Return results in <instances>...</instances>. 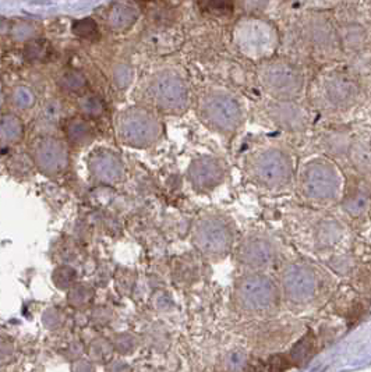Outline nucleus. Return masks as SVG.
<instances>
[{"mask_svg":"<svg viewBox=\"0 0 371 372\" xmlns=\"http://www.w3.org/2000/svg\"><path fill=\"white\" fill-rule=\"evenodd\" d=\"M192 240L201 255L216 261L225 258L235 247L236 227L227 216L221 213H203L197 218Z\"/></svg>","mask_w":371,"mask_h":372,"instance_id":"f257e3e1","label":"nucleus"},{"mask_svg":"<svg viewBox=\"0 0 371 372\" xmlns=\"http://www.w3.org/2000/svg\"><path fill=\"white\" fill-rule=\"evenodd\" d=\"M88 170L97 183L117 184L124 177V165L119 154L98 148L88 156Z\"/></svg>","mask_w":371,"mask_h":372,"instance_id":"f8f14e48","label":"nucleus"},{"mask_svg":"<svg viewBox=\"0 0 371 372\" xmlns=\"http://www.w3.org/2000/svg\"><path fill=\"white\" fill-rule=\"evenodd\" d=\"M239 48L251 58H262L269 54L276 43V34L271 25L258 20L242 21L236 30Z\"/></svg>","mask_w":371,"mask_h":372,"instance_id":"6e6552de","label":"nucleus"},{"mask_svg":"<svg viewBox=\"0 0 371 372\" xmlns=\"http://www.w3.org/2000/svg\"><path fill=\"white\" fill-rule=\"evenodd\" d=\"M148 98L161 112L181 115L189 108V86L177 74L164 71L157 74L148 85Z\"/></svg>","mask_w":371,"mask_h":372,"instance_id":"39448f33","label":"nucleus"},{"mask_svg":"<svg viewBox=\"0 0 371 372\" xmlns=\"http://www.w3.org/2000/svg\"><path fill=\"white\" fill-rule=\"evenodd\" d=\"M227 174L226 163L216 156L203 155L194 159L188 169V180L194 191L207 194L221 185Z\"/></svg>","mask_w":371,"mask_h":372,"instance_id":"9d476101","label":"nucleus"},{"mask_svg":"<svg viewBox=\"0 0 371 372\" xmlns=\"http://www.w3.org/2000/svg\"><path fill=\"white\" fill-rule=\"evenodd\" d=\"M12 100H13V104L16 108L19 109H28L32 106L34 101H35V97L32 92L25 88V86H19L14 89L13 95H12Z\"/></svg>","mask_w":371,"mask_h":372,"instance_id":"6ab92c4d","label":"nucleus"},{"mask_svg":"<svg viewBox=\"0 0 371 372\" xmlns=\"http://www.w3.org/2000/svg\"><path fill=\"white\" fill-rule=\"evenodd\" d=\"M116 131L123 146L147 150L159 139L162 123L153 111L144 106H131L119 113Z\"/></svg>","mask_w":371,"mask_h":372,"instance_id":"7ed1b4c3","label":"nucleus"},{"mask_svg":"<svg viewBox=\"0 0 371 372\" xmlns=\"http://www.w3.org/2000/svg\"><path fill=\"white\" fill-rule=\"evenodd\" d=\"M200 9L212 16H229L234 12V0H199Z\"/></svg>","mask_w":371,"mask_h":372,"instance_id":"dca6fc26","label":"nucleus"},{"mask_svg":"<svg viewBox=\"0 0 371 372\" xmlns=\"http://www.w3.org/2000/svg\"><path fill=\"white\" fill-rule=\"evenodd\" d=\"M234 301L243 315L262 316L276 304V286L269 276L260 270H247L236 279Z\"/></svg>","mask_w":371,"mask_h":372,"instance_id":"f03ea898","label":"nucleus"},{"mask_svg":"<svg viewBox=\"0 0 371 372\" xmlns=\"http://www.w3.org/2000/svg\"><path fill=\"white\" fill-rule=\"evenodd\" d=\"M73 279H74V270L71 268L62 266L58 270H55L54 281H55V285L60 289H66L67 286H70Z\"/></svg>","mask_w":371,"mask_h":372,"instance_id":"412c9836","label":"nucleus"},{"mask_svg":"<svg viewBox=\"0 0 371 372\" xmlns=\"http://www.w3.org/2000/svg\"><path fill=\"white\" fill-rule=\"evenodd\" d=\"M0 132H2V143L3 146H13L19 143L24 134V124L19 116L13 113H5L2 117V126H0Z\"/></svg>","mask_w":371,"mask_h":372,"instance_id":"ddd939ff","label":"nucleus"},{"mask_svg":"<svg viewBox=\"0 0 371 372\" xmlns=\"http://www.w3.org/2000/svg\"><path fill=\"white\" fill-rule=\"evenodd\" d=\"M49 54V46L43 40L30 42L25 48V56L30 60H45Z\"/></svg>","mask_w":371,"mask_h":372,"instance_id":"a211bd4d","label":"nucleus"},{"mask_svg":"<svg viewBox=\"0 0 371 372\" xmlns=\"http://www.w3.org/2000/svg\"><path fill=\"white\" fill-rule=\"evenodd\" d=\"M245 170L253 183L273 187L286 180L289 167L286 158L280 151L262 150L247 156Z\"/></svg>","mask_w":371,"mask_h":372,"instance_id":"423d86ee","label":"nucleus"},{"mask_svg":"<svg viewBox=\"0 0 371 372\" xmlns=\"http://www.w3.org/2000/svg\"><path fill=\"white\" fill-rule=\"evenodd\" d=\"M261 84L276 98H289L297 94L302 86L299 71L289 63L271 62L261 69Z\"/></svg>","mask_w":371,"mask_h":372,"instance_id":"0eeeda50","label":"nucleus"},{"mask_svg":"<svg viewBox=\"0 0 371 372\" xmlns=\"http://www.w3.org/2000/svg\"><path fill=\"white\" fill-rule=\"evenodd\" d=\"M344 35L346 36V40H348V42L359 43V42H361V40L364 39L366 32H364V30L361 28V25H359V24H346L345 31H344Z\"/></svg>","mask_w":371,"mask_h":372,"instance_id":"b1692460","label":"nucleus"},{"mask_svg":"<svg viewBox=\"0 0 371 372\" xmlns=\"http://www.w3.org/2000/svg\"><path fill=\"white\" fill-rule=\"evenodd\" d=\"M308 2H311L315 6H324V8H326V6L331 5L334 2V0H308Z\"/></svg>","mask_w":371,"mask_h":372,"instance_id":"393cba45","label":"nucleus"},{"mask_svg":"<svg viewBox=\"0 0 371 372\" xmlns=\"http://www.w3.org/2000/svg\"><path fill=\"white\" fill-rule=\"evenodd\" d=\"M73 32L77 36L85 38V39H95L98 38V27L94 20L85 19L81 21H76L73 25Z\"/></svg>","mask_w":371,"mask_h":372,"instance_id":"f3484780","label":"nucleus"},{"mask_svg":"<svg viewBox=\"0 0 371 372\" xmlns=\"http://www.w3.org/2000/svg\"><path fill=\"white\" fill-rule=\"evenodd\" d=\"M137 19V10L127 5V3H119L116 5L109 16L111 27L115 30H126L134 24Z\"/></svg>","mask_w":371,"mask_h":372,"instance_id":"2eb2a0df","label":"nucleus"},{"mask_svg":"<svg viewBox=\"0 0 371 372\" xmlns=\"http://www.w3.org/2000/svg\"><path fill=\"white\" fill-rule=\"evenodd\" d=\"M62 84L66 89L70 91H81L82 88H85L87 85V80L85 77L78 73V71H70L67 74H65V77L62 78Z\"/></svg>","mask_w":371,"mask_h":372,"instance_id":"aec40b11","label":"nucleus"},{"mask_svg":"<svg viewBox=\"0 0 371 372\" xmlns=\"http://www.w3.org/2000/svg\"><path fill=\"white\" fill-rule=\"evenodd\" d=\"M91 299V290L85 286H76L69 294V303L73 307H82Z\"/></svg>","mask_w":371,"mask_h":372,"instance_id":"4be33fe9","label":"nucleus"},{"mask_svg":"<svg viewBox=\"0 0 371 372\" xmlns=\"http://www.w3.org/2000/svg\"><path fill=\"white\" fill-rule=\"evenodd\" d=\"M66 135L70 143L76 146H85L92 141V138H94V131H92L87 120L76 117L67 123Z\"/></svg>","mask_w":371,"mask_h":372,"instance_id":"4468645a","label":"nucleus"},{"mask_svg":"<svg viewBox=\"0 0 371 372\" xmlns=\"http://www.w3.org/2000/svg\"><path fill=\"white\" fill-rule=\"evenodd\" d=\"M201 121L221 134L235 132L243 124V109L240 104L225 92H211L200 102Z\"/></svg>","mask_w":371,"mask_h":372,"instance_id":"20e7f679","label":"nucleus"},{"mask_svg":"<svg viewBox=\"0 0 371 372\" xmlns=\"http://www.w3.org/2000/svg\"><path fill=\"white\" fill-rule=\"evenodd\" d=\"M273 247L271 242L261 235H247L235 247L236 261L247 270H258L273 261Z\"/></svg>","mask_w":371,"mask_h":372,"instance_id":"9b49d317","label":"nucleus"},{"mask_svg":"<svg viewBox=\"0 0 371 372\" xmlns=\"http://www.w3.org/2000/svg\"><path fill=\"white\" fill-rule=\"evenodd\" d=\"M32 159L43 174L49 177L59 176L69 165L67 147L56 137H42L34 144Z\"/></svg>","mask_w":371,"mask_h":372,"instance_id":"1a4fd4ad","label":"nucleus"},{"mask_svg":"<svg viewBox=\"0 0 371 372\" xmlns=\"http://www.w3.org/2000/svg\"><path fill=\"white\" fill-rule=\"evenodd\" d=\"M81 109L85 115L98 116L102 112V102L97 97H87L81 101Z\"/></svg>","mask_w":371,"mask_h":372,"instance_id":"5701e85b","label":"nucleus"}]
</instances>
